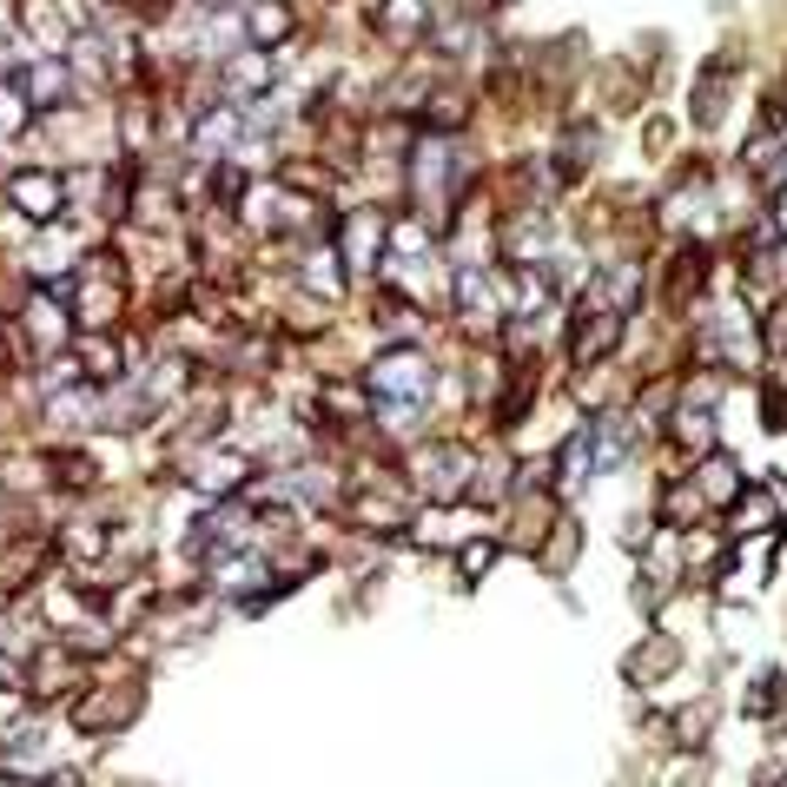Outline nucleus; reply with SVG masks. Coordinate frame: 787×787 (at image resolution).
Segmentation results:
<instances>
[{
    "instance_id": "nucleus-1",
    "label": "nucleus",
    "mask_w": 787,
    "mask_h": 787,
    "mask_svg": "<svg viewBox=\"0 0 787 787\" xmlns=\"http://www.w3.org/2000/svg\"><path fill=\"white\" fill-rule=\"evenodd\" d=\"M14 206H27V213H54V206H60V185L41 179V172H27V179H14Z\"/></svg>"
},
{
    "instance_id": "nucleus-2",
    "label": "nucleus",
    "mask_w": 787,
    "mask_h": 787,
    "mask_svg": "<svg viewBox=\"0 0 787 787\" xmlns=\"http://www.w3.org/2000/svg\"><path fill=\"white\" fill-rule=\"evenodd\" d=\"M252 34H259V41H278V34H285V14H278V8H259V14H252Z\"/></svg>"
}]
</instances>
